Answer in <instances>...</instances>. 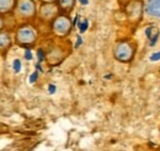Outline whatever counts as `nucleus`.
I'll return each instance as SVG.
<instances>
[{"mask_svg":"<svg viewBox=\"0 0 160 151\" xmlns=\"http://www.w3.org/2000/svg\"><path fill=\"white\" fill-rule=\"evenodd\" d=\"M137 53V44L134 41L124 38V39H120L115 43L113 48H112V54L113 58L120 61V63H131Z\"/></svg>","mask_w":160,"mask_h":151,"instance_id":"f257e3e1","label":"nucleus"},{"mask_svg":"<svg viewBox=\"0 0 160 151\" xmlns=\"http://www.w3.org/2000/svg\"><path fill=\"white\" fill-rule=\"evenodd\" d=\"M38 39V31L31 23H22L15 31V43L23 48H30L36 44Z\"/></svg>","mask_w":160,"mask_h":151,"instance_id":"f03ea898","label":"nucleus"},{"mask_svg":"<svg viewBox=\"0 0 160 151\" xmlns=\"http://www.w3.org/2000/svg\"><path fill=\"white\" fill-rule=\"evenodd\" d=\"M51 28L54 36L58 38L68 37L73 30V22L69 15L65 14H59L56 19L51 22Z\"/></svg>","mask_w":160,"mask_h":151,"instance_id":"7ed1b4c3","label":"nucleus"},{"mask_svg":"<svg viewBox=\"0 0 160 151\" xmlns=\"http://www.w3.org/2000/svg\"><path fill=\"white\" fill-rule=\"evenodd\" d=\"M14 12L20 20L28 21L37 16V6L33 0H18Z\"/></svg>","mask_w":160,"mask_h":151,"instance_id":"20e7f679","label":"nucleus"},{"mask_svg":"<svg viewBox=\"0 0 160 151\" xmlns=\"http://www.w3.org/2000/svg\"><path fill=\"white\" fill-rule=\"evenodd\" d=\"M124 12L129 22L138 23L144 14V1L143 0H129L124 6Z\"/></svg>","mask_w":160,"mask_h":151,"instance_id":"39448f33","label":"nucleus"},{"mask_svg":"<svg viewBox=\"0 0 160 151\" xmlns=\"http://www.w3.org/2000/svg\"><path fill=\"white\" fill-rule=\"evenodd\" d=\"M59 14L60 10L57 2H42L37 10L38 19L46 23H51Z\"/></svg>","mask_w":160,"mask_h":151,"instance_id":"423d86ee","label":"nucleus"},{"mask_svg":"<svg viewBox=\"0 0 160 151\" xmlns=\"http://www.w3.org/2000/svg\"><path fill=\"white\" fill-rule=\"evenodd\" d=\"M67 56H68V52L64 49V47L57 44V46H53L48 51V53L46 56V60L49 65H58L65 59Z\"/></svg>","mask_w":160,"mask_h":151,"instance_id":"0eeeda50","label":"nucleus"},{"mask_svg":"<svg viewBox=\"0 0 160 151\" xmlns=\"http://www.w3.org/2000/svg\"><path fill=\"white\" fill-rule=\"evenodd\" d=\"M144 14L149 17L160 20V0H145Z\"/></svg>","mask_w":160,"mask_h":151,"instance_id":"6e6552de","label":"nucleus"},{"mask_svg":"<svg viewBox=\"0 0 160 151\" xmlns=\"http://www.w3.org/2000/svg\"><path fill=\"white\" fill-rule=\"evenodd\" d=\"M11 46H12V37H11V35L8 31H5V30L0 31V53L1 54L6 53L11 48Z\"/></svg>","mask_w":160,"mask_h":151,"instance_id":"1a4fd4ad","label":"nucleus"},{"mask_svg":"<svg viewBox=\"0 0 160 151\" xmlns=\"http://www.w3.org/2000/svg\"><path fill=\"white\" fill-rule=\"evenodd\" d=\"M18 0H0V15H9L15 11Z\"/></svg>","mask_w":160,"mask_h":151,"instance_id":"9d476101","label":"nucleus"},{"mask_svg":"<svg viewBox=\"0 0 160 151\" xmlns=\"http://www.w3.org/2000/svg\"><path fill=\"white\" fill-rule=\"evenodd\" d=\"M57 4H58V6H59L60 14L69 15V14L74 10L75 4H77V0H58Z\"/></svg>","mask_w":160,"mask_h":151,"instance_id":"9b49d317","label":"nucleus"},{"mask_svg":"<svg viewBox=\"0 0 160 151\" xmlns=\"http://www.w3.org/2000/svg\"><path fill=\"white\" fill-rule=\"evenodd\" d=\"M4 27H5V20H4V17L0 15V31H2Z\"/></svg>","mask_w":160,"mask_h":151,"instance_id":"f8f14e48","label":"nucleus"},{"mask_svg":"<svg viewBox=\"0 0 160 151\" xmlns=\"http://www.w3.org/2000/svg\"><path fill=\"white\" fill-rule=\"evenodd\" d=\"M42 2H57L58 0H41Z\"/></svg>","mask_w":160,"mask_h":151,"instance_id":"ddd939ff","label":"nucleus"}]
</instances>
